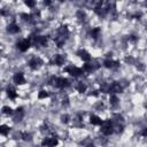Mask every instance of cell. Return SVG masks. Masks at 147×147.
I'll return each instance as SVG.
<instances>
[{
	"mask_svg": "<svg viewBox=\"0 0 147 147\" xmlns=\"http://www.w3.org/2000/svg\"><path fill=\"white\" fill-rule=\"evenodd\" d=\"M69 36V29L67 25H61L59 29H57V36L55 38V42L57 45V47H62L67 40Z\"/></svg>",
	"mask_w": 147,
	"mask_h": 147,
	"instance_id": "cell-1",
	"label": "cell"
},
{
	"mask_svg": "<svg viewBox=\"0 0 147 147\" xmlns=\"http://www.w3.org/2000/svg\"><path fill=\"white\" fill-rule=\"evenodd\" d=\"M101 132L105 134V136H110L113 132H114V123L113 121L110 119H107V121H102L101 123Z\"/></svg>",
	"mask_w": 147,
	"mask_h": 147,
	"instance_id": "cell-2",
	"label": "cell"
},
{
	"mask_svg": "<svg viewBox=\"0 0 147 147\" xmlns=\"http://www.w3.org/2000/svg\"><path fill=\"white\" fill-rule=\"evenodd\" d=\"M31 45L33 46H38V47H41V46H46L47 45V38L44 37V36H32L29 38Z\"/></svg>",
	"mask_w": 147,
	"mask_h": 147,
	"instance_id": "cell-3",
	"label": "cell"
},
{
	"mask_svg": "<svg viewBox=\"0 0 147 147\" xmlns=\"http://www.w3.org/2000/svg\"><path fill=\"white\" fill-rule=\"evenodd\" d=\"M64 71L68 72L70 76L72 77H79L82 74H83V69L78 68V67H74V65H69V67H65L64 68Z\"/></svg>",
	"mask_w": 147,
	"mask_h": 147,
	"instance_id": "cell-4",
	"label": "cell"
},
{
	"mask_svg": "<svg viewBox=\"0 0 147 147\" xmlns=\"http://www.w3.org/2000/svg\"><path fill=\"white\" fill-rule=\"evenodd\" d=\"M122 91H123V87H122V85H121L119 83H117V82L111 83V84L108 86V88H107V92H108V93H111V94L121 93Z\"/></svg>",
	"mask_w": 147,
	"mask_h": 147,
	"instance_id": "cell-5",
	"label": "cell"
},
{
	"mask_svg": "<svg viewBox=\"0 0 147 147\" xmlns=\"http://www.w3.org/2000/svg\"><path fill=\"white\" fill-rule=\"evenodd\" d=\"M30 46H31V42H30L29 39H22V40H20V41L16 44L17 49L21 51V52H26V51L30 48Z\"/></svg>",
	"mask_w": 147,
	"mask_h": 147,
	"instance_id": "cell-6",
	"label": "cell"
},
{
	"mask_svg": "<svg viewBox=\"0 0 147 147\" xmlns=\"http://www.w3.org/2000/svg\"><path fill=\"white\" fill-rule=\"evenodd\" d=\"M59 144V140L54 137H48V138H45L42 141H41V146L42 147H55L56 145Z\"/></svg>",
	"mask_w": 147,
	"mask_h": 147,
	"instance_id": "cell-7",
	"label": "cell"
},
{
	"mask_svg": "<svg viewBox=\"0 0 147 147\" xmlns=\"http://www.w3.org/2000/svg\"><path fill=\"white\" fill-rule=\"evenodd\" d=\"M41 64H42V61H41V59H39V57H32V59L29 61V67H30L32 70H37L38 68H40Z\"/></svg>",
	"mask_w": 147,
	"mask_h": 147,
	"instance_id": "cell-8",
	"label": "cell"
},
{
	"mask_svg": "<svg viewBox=\"0 0 147 147\" xmlns=\"http://www.w3.org/2000/svg\"><path fill=\"white\" fill-rule=\"evenodd\" d=\"M69 85H70L69 80L67 78H64V77H59L55 80V86L59 87V88H64V87H68Z\"/></svg>",
	"mask_w": 147,
	"mask_h": 147,
	"instance_id": "cell-9",
	"label": "cell"
},
{
	"mask_svg": "<svg viewBox=\"0 0 147 147\" xmlns=\"http://www.w3.org/2000/svg\"><path fill=\"white\" fill-rule=\"evenodd\" d=\"M13 80H14V83L17 84V85H23V84H25V77H24V75H23L22 72H16V74L14 75V77H13Z\"/></svg>",
	"mask_w": 147,
	"mask_h": 147,
	"instance_id": "cell-10",
	"label": "cell"
},
{
	"mask_svg": "<svg viewBox=\"0 0 147 147\" xmlns=\"http://www.w3.org/2000/svg\"><path fill=\"white\" fill-rule=\"evenodd\" d=\"M103 65L106 68H108V69H114V68H116V67L119 65V62L118 61H115V60H111V59H106L103 61Z\"/></svg>",
	"mask_w": 147,
	"mask_h": 147,
	"instance_id": "cell-11",
	"label": "cell"
},
{
	"mask_svg": "<svg viewBox=\"0 0 147 147\" xmlns=\"http://www.w3.org/2000/svg\"><path fill=\"white\" fill-rule=\"evenodd\" d=\"M77 55H78L83 61H85V62H88V61L91 60V54H90L86 49H79V51L77 52Z\"/></svg>",
	"mask_w": 147,
	"mask_h": 147,
	"instance_id": "cell-12",
	"label": "cell"
},
{
	"mask_svg": "<svg viewBox=\"0 0 147 147\" xmlns=\"http://www.w3.org/2000/svg\"><path fill=\"white\" fill-rule=\"evenodd\" d=\"M64 62H65V56H63V55H61V54H56V55L54 56V59H53V63L56 64V65H59V67L63 65Z\"/></svg>",
	"mask_w": 147,
	"mask_h": 147,
	"instance_id": "cell-13",
	"label": "cell"
},
{
	"mask_svg": "<svg viewBox=\"0 0 147 147\" xmlns=\"http://www.w3.org/2000/svg\"><path fill=\"white\" fill-rule=\"evenodd\" d=\"M7 31L9 33H17V32H20V26L16 23H10L7 26Z\"/></svg>",
	"mask_w": 147,
	"mask_h": 147,
	"instance_id": "cell-14",
	"label": "cell"
},
{
	"mask_svg": "<svg viewBox=\"0 0 147 147\" xmlns=\"http://www.w3.org/2000/svg\"><path fill=\"white\" fill-rule=\"evenodd\" d=\"M90 123L93 124V125H101L102 119L98 115H91L90 116Z\"/></svg>",
	"mask_w": 147,
	"mask_h": 147,
	"instance_id": "cell-15",
	"label": "cell"
},
{
	"mask_svg": "<svg viewBox=\"0 0 147 147\" xmlns=\"http://www.w3.org/2000/svg\"><path fill=\"white\" fill-rule=\"evenodd\" d=\"M6 93H7V95H8L9 99H16V98H17V92H16V90L13 88V87H8V88L6 90Z\"/></svg>",
	"mask_w": 147,
	"mask_h": 147,
	"instance_id": "cell-16",
	"label": "cell"
},
{
	"mask_svg": "<svg viewBox=\"0 0 147 147\" xmlns=\"http://www.w3.org/2000/svg\"><path fill=\"white\" fill-rule=\"evenodd\" d=\"M9 130H10V127H9L8 125H6V124L0 125V134H2V136H7V134L9 133Z\"/></svg>",
	"mask_w": 147,
	"mask_h": 147,
	"instance_id": "cell-17",
	"label": "cell"
},
{
	"mask_svg": "<svg viewBox=\"0 0 147 147\" xmlns=\"http://www.w3.org/2000/svg\"><path fill=\"white\" fill-rule=\"evenodd\" d=\"M76 90L79 92V93H84L86 91V85L83 83V82H79L77 85H76Z\"/></svg>",
	"mask_w": 147,
	"mask_h": 147,
	"instance_id": "cell-18",
	"label": "cell"
},
{
	"mask_svg": "<svg viewBox=\"0 0 147 147\" xmlns=\"http://www.w3.org/2000/svg\"><path fill=\"white\" fill-rule=\"evenodd\" d=\"M91 37L93 39H98L100 37V28H94L92 31H91Z\"/></svg>",
	"mask_w": 147,
	"mask_h": 147,
	"instance_id": "cell-19",
	"label": "cell"
},
{
	"mask_svg": "<svg viewBox=\"0 0 147 147\" xmlns=\"http://www.w3.org/2000/svg\"><path fill=\"white\" fill-rule=\"evenodd\" d=\"M2 113H3L5 115H13V114H14V110H13L9 106H3V107H2Z\"/></svg>",
	"mask_w": 147,
	"mask_h": 147,
	"instance_id": "cell-20",
	"label": "cell"
},
{
	"mask_svg": "<svg viewBox=\"0 0 147 147\" xmlns=\"http://www.w3.org/2000/svg\"><path fill=\"white\" fill-rule=\"evenodd\" d=\"M49 96V94H48V92L47 91H45V90H41V91H39V93H38V99H46V98H48Z\"/></svg>",
	"mask_w": 147,
	"mask_h": 147,
	"instance_id": "cell-21",
	"label": "cell"
},
{
	"mask_svg": "<svg viewBox=\"0 0 147 147\" xmlns=\"http://www.w3.org/2000/svg\"><path fill=\"white\" fill-rule=\"evenodd\" d=\"M109 102H110V105L111 106H117V103H118V99H117V96L115 95V94H111L110 95V99H109Z\"/></svg>",
	"mask_w": 147,
	"mask_h": 147,
	"instance_id": "cell-22",
	"label": "cell"
},
{
	"mask_svg": "<svg viewBox=\"0 0 147 147\" xmlns=\"http://www.w3.org/2000/svg\"><path fill=\"white\" fill-rule=\"evenodd\" d=\"M94 69V67H93V64H91V63H85L84 64V67H83V71H87V72H91L92 70Z\"/></svg>",
	"mask_w": 147,
	"mask_h": 147,
	"instance_id": "cell-23",
	"label": "cell"
},
{
	"mask_svg": "<svg viewBox=\"0 0 147 147\" xmlns=\"http://www.w3.org/2000/svg\"><path fill=\"white\" fill-rule=\"evenodd\" d=\"M21 16L23 17L24 21H30V20L32 18V15H31V14H26V13H23Z\"/></svg>",
	"mask_w": 147,
	"mask_h": 147,
	"instance_id": "cell-24",
	"label": "cell"
},
{
	"mask_svg": "<svg viewBox=\"0 0 147 147\" xmlns=\"http://www.w3.org/2000/svg\"><path fill=\"white\" fill-rule=\"evenodd\" d=\"M24 3H25L28 7H30V8H33V7H34V5H36V2H34V1H32V0H26Z\"/></svg>",
	"mask_w": 147,
	"mask_h": 147,
	"instance_id": "cell-25",
	"label": "cell"
},
{
	"mask_svg": "<svg viewBox=\"0 0 147 147\" xmlns=\"http://www.w3.org/2000/svg\"><path fill=\"white\" fill-rule=\"evenodd\" d=\"M22 138H23V140H30L31 139V134L26 133V132H23L22 133Z\"/></svg>",
	"mask_w": 147,
	"mask_h": 147,
	"instance_id": "cell-26",
	"label": "cell"
},
{
	"mask_svg": "<svg viewBox=\"0 0 147 147\" xmlns=\"http://www.w3.org/2000/svg\"><path fill=\"white\" fill-rule=\"evenodd\" d=\"M68 118H69L68 115H63V116H62V122H63V123H67V122H68Z\"/></svg>",
	"mask_w": 147,
	"mask_h": 147,
	"instance_id": "cell-27",
	"label": "cell"
},
{
	"mask_svg": "<svg viewBox=\"0 0 147 147\" xmlns=\"http://www.w3.org/2000/svg\"><path fill=\"white\" fill-rule=\"evenodd\" d=\"M142 136H144V137L147 136V129H144V131H142Z\"/></svg>",
	"mask_w": 147,
	"mask_h": 147,
	"instance_id": "cell-28",
	"label": "cell"
},
{
	"mask_svg": "<svg viewBox=\"0 0 147 147\" xmlns=\"http://www.w3.org/2000/svg\"><path fill=\"white\" fill-rule=\"evenodd\" d=\"M130 39H131L132 41H134V40H136L137 38H136V36H133V34H132V36H130Z\"/></svg>",
	"mask_w": 147,
	"mask_h": 147,
	"instance_id": "cell-29",
	"label": "cell"
},
{
	"mask_svg": "<svg viewBox=\"0 0 147 147\" xmlns=\"http://www.w3.org/2000/svg\"><path fill=\"white\" fill-rule=\"evenodd\" d=\"M44 3H45V5H51V1H45Z\"/></svg>",
	"mask_w": 147,
	"mask_h": 147,
	"instance_id": "cell-30",
	"label": "cell"
}]
</instances>
